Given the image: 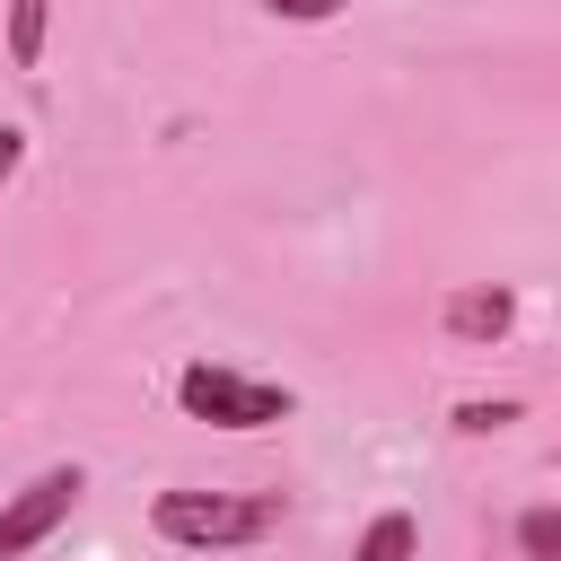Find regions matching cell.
<instances>
[{
	"mask_svg": "<svg viewBox=\"0 0 561 561\" xmlns=\"http://www.w3.org/2000/svg\"><path fill=\"white\" fill-rule=\"evenodd\" d=\"M79 491H88V473H79V465H44V473H35V482H26V491L0 508V561L35 552V543H44V535H53V526L79 508Z\"/></svg>",
	"mask_w": 561,
	"mask_h": 561,
	"instance_id": "cell-3",
	"label": "cell"
},
{
	"mask_svg": "<svg viewBox=\"0 0 561 561\" xmlns=\"http://www.w3.org/2000/svg\"><path fill=\"white\" fill-rule=\"evenodd\" d=\"M175 403L193 421H210V430H272V421H289V386L245 377V368H219V359H193L175 377Z\"/></svg>",
	"mask_w": 561,
	"mask_h": 561,
	"instance_id": "cell-2",
	"label": "cell"
},
{
	"mask_svg": "<svg viewBox=\"0 0 561 561\" xmlns=\"http://www.w3.org/2000/svg\"><path fill=\"white\" fill-rule=\"evenodd\" d=\"M438 324H447L456 342H500V333L517 324V298H508V289H456V298L438 307Z\"/></svg>",
	"mask_w": 561,
	"mask_h": 561,
	"instance_id": "cell-4",
	"label": "cell"
},
{
	"mask_svg": "<svg viewBox=\"0 0 561 561\" xmlns=\"http://www.w3.org/2000/svg\"><path fill=\"white\" fill-rule=\"evenodd\" d=\"M149 526L184 552H237V543H263L280 526V500H263V491H158Z\"/></svg>",
	"mask_w": 561,
	"mask_h": 561,
	"instance_id": "cell-1",
	"label": "cell"
},
{
	"mask_svg": "<svg viewBox=\"0 0 561 561\" xmlns=\"http://www.w3.org/2000/svg\"><path fill=\"white\" fill-rule=\"evenodd\" d=\"M18 167H26V131H18V123H0V184H9Z\"/></svg>",
	"mask_w": 561,
	"mask_h": 561,
	"instance_id": "cell-10",
	"label": "cell"
},
{
	"mask_svg": "<svg viewBox=\"0 0 561 561\" xmlns=\"http://www.w3.org/2000/svg\"><path fill=\"white\" fill-rule=\"evenodd\" d=\"M517 552L526 561H561V508H526L517 517Z\"/></svg>",
	"mask_w": 561,
	"mask_h": 561,
	"instance_id": "cell-7",
	"label": "cell"
},
{
	"mask_svg": "<svg viewBox=\"0 0 561 561\" xmlns=\"http://www.w3.org/2000/svg\"><path fill=\"white\" fill-rule=\"evenodd\" d=\"M412 543H421V526L403 508H386V517H368V535H359L351 561H412Z\"/></svg>",
	"mask_w": 561,
	"mask_h": 561,
	"instance_id": "cell-6",
	"label": "cell"
},
{
	"mask_svg": "<svg viewBox=\"0 0 561 561\" xmlns=\"http://www.w3.org/2000/svg\"><path fill=\"white\" fill-rule=\"evenodd\" d=\"M508 421H517V403H456V430H473V438L482 430H508Z\"/></svg>",
	"mask_w": 561,
	"mask_h": 561,
	"instance_id": "cell-8",
	"label": "cell"
},
{
	"mask_svg": "<svg viewBox=\"0 0 561 561\" xmlns=\"http://www.w3.org/2000/svg\"><path fill=\"white\" fill-rule=\"evenodd\" d=\"M44 35H53V0H9V61L18 70L44 61Z\"/></svg>",
	"mask_w": 561,
	"mask_h": 561,
	"instance_id": "cell-5",
	"label": "cell"
},
{
	"mask_svg": "<svg viewBox=\"0 0 561 561\" xmlns=\"http://www.w3.org/2000/svg\"><path fill=\"white\" fill-rule=\"evenodd\" d=\"M263 9H272V18H298V26H316V18H333L342 0H263Z\"/></svg>",
	"mask_w": 561,
	"mask_h": 561,
	"instance_id": "cell-9",
	"label": "cell"
}]
</instances>
